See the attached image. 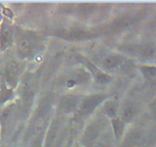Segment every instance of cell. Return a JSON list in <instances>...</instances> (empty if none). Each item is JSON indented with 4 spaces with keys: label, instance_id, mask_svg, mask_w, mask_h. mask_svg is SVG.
<instances>
[{
    "label": "cell",
    "instance_id": "2",
    "mask_svg": "<svg viewBox=\"0 0 156 147\" xmlns=\"http://www.w3.org/2000/svg\"><path fill=\"white\" fill-rule=\"evenodd\" d=\"M17 77H18V66L15 63H11L6 66L5 70L4 81L7 85L13 86L16 83Z\"/></svg>",
    "mask_w": 156,
    "mask_h": 147
},
{
    "label": "cell",
    "instance_id": "12",
    "mask_svg": "<svg viewBox=\"0 0 156 147\" xmlns=\"http://www.w3.org/2000/svg\"><path fill=\"white\" fill-rule=\"evenodd\" d=\"M155 113H156V106H155Z\"/></svg>",
    "mask_w": 156,
    "mask_h": 147
},
{
    "label": "cell",
    "instance_id": "11",
    "mask_svg": "<svg viewBox=\"0 0 156 147\" xmlns=\"http://www.w3.org/2000/svg\"><path fill=\"white\" fill-rule=\"evenodd\" d=\"M155 68H151V67H146V68H145V74H146V76H153V75H155Z\"/></svg>",
    "mask_w": 156,
    "mask_h": 147
},
{
    "label": "cell",
    "instance_id": "5",
    "mask_svg": "<svg viewBox=\"0 0 156 147\" xmlns=\"http://www.w3.org/2000/svg\"><path fill=\"white\" fill-rule=\"evenodd\" d=\"M123 63V59L118 56H111L105 61V65L107 68H116Z\"/></svg>",
    "mask_w": 156,
    "mask_h": 147
},
{
    "label": "cell",
    "instance_id": "6",
    "mask_svg": "<svg viewBox=\"0 0 156 147\" xmlns=\"http://www.w3.org/2000/svg\"><path fill=\"white\" fill-rule=\"evenodd\" d=\"M139 140H140V135L137 133H133L126 137L120 147H135L136 145L138 143Z\"/></svg>",
    "mask_w": 156,
    "mask_h": 147
},
{
    "label": "cell",
    "instance_id": "8",
    "mask_svg": "<svg viewBox=\"0 0 156 147\" xmlns=\"http://www.w3.org/2000/svg\"><path fill=\"white\" fill-rule=\"evenodd\" d=\"M113 125H114V134H115L116 137L119 138L121 136L123 131V128H124L123 124L120 120H115L113 122Z\"/></svg>",
    "mask_w": 156,
    "mask_h": 147
},
{
    "label": "cell",
    "instance_id": "9",
    "mask_svg": "<svg viewBox=\"0 0 156 147\" xmlns=\"http://www.w3.org/2000/svg\"><path fill=\"white\" fill-rule=\"evenodd\" d=\"M135 113L136 111L133 108H132V107H128V108H126L124 110V112H123V118L126 120H130V119H132L134 117Z\"/></svg>",
    "mask_w": 156,
    "mask_h": 147
},
{
    "label": "cell",
    "instance_id": "1",
    "mask_svg": "<svg viewBox=\"0 0 156 147\" xmlns=\"http://www.w3.org/2000/svg\"><path fill=\"white\" fill-rule=\"evenodd\" d=\"M12 30L10 25L4 21L0 27V47L5 49L9 47L12 41Z\"/></svg>",
    "mask_w": 156,
    "mask_h": 147
},
{
    "label": "cell",
    "instance_id": "3",
    "mask_svg": "<svg viewBox=\"0 0 156 147\" xmlns=\"http://www.w3.org/2000/svg\"><path fill=\"white\" fill-rule=\"evenodd\" d=\"M104 100V96L102 95H94L88 98L82 104L81 111L83 114H88L94 109L102 101Z\"/></svg>",
    "mask_w": 156,
    "mask_h": 147
},
{
    "label": "cell",
    "instance_id": "4",
    "mask_svg": "<svg viewBox=\"0 0 156 147\" xmlns=\"http://www.w3.org/2000/svg\"><path fill=\"white\" fill-rule=\"evenodd\" d=\"M27 36L21 38L18 44V49L19 53L23 56H27L33 51L34 44L31 39H28Z\"/></svg>",
    "mask_w": 156,
    "mask_h": 147
},
{
    "label": "cell",
    "instance_id": "10",
    "mask_svg": "<svg viewBox=\"0 0 156 147\" xmlns=\"http://www.w3.org/2000/svg\"><path fill=\"white\" fill-rule=\"evenodd\" d=\"M111 79V77L108 76L107 74H103V73H100L98 74V82H107Z\"/></svg>",
    "mask_w": 156,
    "mask_h": 147
},
{
    "label": "cell",
    "instance_id": "7",
    "mask_svg": "<svg viewBox=\"0 0 156 147\" xmlns=\"http://www.w3.org/2000/svg\"><path fill=\"white\" fill-rule=\"evenodd\" d=\"M76 102L73 98H67L62 102V107L66 111H70L76 107Z\"/></svg>",
    "mask_w": 156,
    "mask_h": 147
}]
</instances>
